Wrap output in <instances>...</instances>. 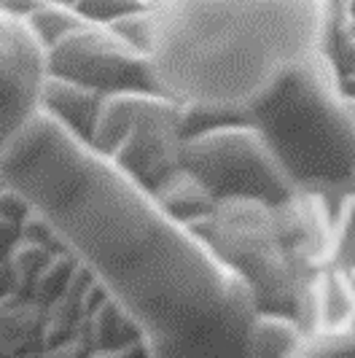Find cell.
<instances>
[{
    "mask_svg": "<svg viewBox=\"0 0 355 358\" xmlns=\"http://www.w3.org/2000/svg\"><path fill=\"white\" fill-rule=\"evenodd\" d=\"M100 103H103V92L84 87V84L71 81V78L46 73L43 87H41V106L38 108L52 113L57 122H62L78 138L89 141Z\"/></svg>",
    "mask_w": 355,
    "mask_h": 358,
    "instance_id": "obj_9",
    "label": "cell"
},
{
    "mask_svg": "<svg viewBox=\"0 0 355 358\" xmlns=\"http://www.w3.org/2000/svg\"><path fill=\"white\" fill-rule=\"evenodd\" d=\"M0 180L140 329L148 356H245L256 296L213 245L140 180L38 108L0 154Z\"/></svg>",
    "mask_w": 355,
    "mask_h": 358,
    "instance_id": "obj_1",
    "label": "cell"
},
{
    "mask_svg": "<svg viewBox=\"0 0 355 358\" xmlns=\"http://www.w3.org/2000/svg\"><path fill=\"white\" fill-rule=\"evenodd\" d=\"M46 46L24 17L0 8V154L41 106Z\"/></svg>",
    "mask_w": 355,
    "mask_h": 358,
    "instance_id": "obj_7",
    "label": "cell"
},
{
    "mask_svg": "<svg viewBox=\"0 0 355 358\" xmlns=\"http://www.w3.org/2000/svg\"><path fill=\"white\" fill-rule=\"evenodd\" d=\"M46 73L103 92H159L148 54L113 33L106 22L73 27L46 46Z\"/></svg>",
    "mask_w": 355,
    "mask_h": 358,
    "instance_id": "obj_6",
    "label": "cell"
},
{
    "mask_svg": "<svg viewBox=\"0 0 355 358\" xmlns=\"http://www.w3.org/2000/svg\"><path fill=\"white\" fill-rule=\"evenodd\" d=\"M52 248L43 245V243H36V240H24L19 237L14 243V248L8 251L6 262H8V269H11V291L17 294H27L30 296V288H33V280L41 272V267L46 264Z\"/></svg>",
    "mask_w": 355,
    "mask_h": 358,
    "instance_id": "obj_13",
    "label": "cell"
},
{
    "mask_svg": "<svg viewBox=\"0 0 355 358\" xmlns=\"http://www.w3.org/2000/svg\"><path fill=\"white\" fill-rule=\"evenodd\" d=\"M52 3H65L75 8L81 17H87L89 22H108V19L119 17L124 11L132 8H145L148 3L143 0H52Z\"/></svg>",
    "mask_w": 355,
    "mask_h": 358,
    "instance_id": "obj_16",
    "label": "cell"
},
{
    "mask_svg": "<svg viewBox=\"0 0 355 358\" xmlns=\"http://www.w3.org/2000/svg\"><path fill=\"white\" fill-rule=\"evenodd\" d=\"M148 62L183 129L250 122L253 106L315 52L328 0H154Z\"/></svg>",
    "mask_w": 355,
    "mask_h": 358,
    "instance_id": "obj_2",
    "label": "cell"
},
{
    "mask_svg": "<svg viewBox=\"0 0 355 358\" xmlns=\"http://www.w3.org/2000/svg\"><path fill=\"white\" fill-rule=\"evenodd\" d=\"M183 106L159 92H108L89 143L154 192L180 170Z\"/></svg>",
    "mask_w": 355,
    "mask_h": 358,
    "instance_id": "obj_4",
    "label": "cell"
},
{
    "mask_svg": "<svg viewBox=\"0 0 355 358\" xmlns=\"http://www.w3.org/2000/svg\"><path fill=\"white\" fill-rule=\"evenodd\" d=\"M143 3H148V6H151V3H154V0H143Z\"/></svg>",
    "mask_w": 355,
    "mask_h": 358,
    "instance_id": "obj_21",
    "label": "cell"
},
{
    "mask_svg": "<svg viewBox=\"0 0 355 358\" xmlns=\"http://www.w3.org/2000/svg\"><path fill=\"white\" fill-rule=\"evenodd\" d=\"M41 3H43V0H0V8L24 17V14H30V11H33L36 6H41Z\"/></svg>",
    "mask_w": 355,
    "mask_h": 358,
    "instance_id": "obj_18",
    "label": "cell"
},
{
    "mask_svg": "<svg viewBox=\"0 0 355 358\" xmlns=\"http://www.w3.org/2000/svg\"><path fill=\"white\" fill-rule=\"evenodd\" d=\"M353 33H355V24H353Z\"/></svg>",
    "mask_w": 355,
    "mask_h": 358,
    "instance_id": "obj_23",
    "label": "cell"
},
{
    "mask_svg": "<svg viewBox=\"0 0 355 358\" xmlns=\"http://www.w3.org/2000/svg\"><path fill=\"white\" fill-rule=\"evenodd\" d=\"M180 167L189 170L215 202L253 199L266 208H283L296 194L294 178L250 122H224L186 135Z\"/></svg>",
    "mask_w": 355,
    "mask_h": 358,
    "instance_id": "obj_5",
    "label": "cell"
},
{
    "mask_svg": "<svg viewBox=\"0 0 355 358\" xmlns=\"http://www.w3.org/2000/svg\"><path fill=\"white\" fill-rule=\"evenodd\" d=\"M294 183L334 186L355 176V113L345 103L326 52L283 76L250 110Z\"/></svg>",
    "mask_w": 355,
    "mask_h": 358,
    "instance_id": "obj_3",
    "label": "cell"
},
{
    "mask_svg": "<svg viewBox=\"0 0 355 358\" xmlns=\"http://www.w3.org/2000/svg\"><path fill=\"white\" fill-rule=\"evenodd\" d=\"M6 291H11V269H8V262H6V259H0V296H3Z\"/></svg>",
    "mask_w": 355,
    "mask_h": 358,
    "instance_id": "obj_19",
    "label": "cell"
},
{
    "mask_svg": "<svg viewBox=\"0 0 355 358\" xmlns=\"http://www.w3.org/2000/svg\"><path fill=\"white\" fill-rule=\"evenodd\" d=\"M350 14H353V19H355V0H350Z\"/></svg>",
    "mask_w": 355,
    "mask_h": 358,
    "instance_id": "obj_20",
    "label": "cell"
},
{
    "mask_svg": "<svg viewBox=\"0 0 355 358\" xmlns=\"http://www.w3.org/2000/svg\"><path fill=\"white\" fill-rule=\"evenodd\" d=\"M27 27L36 33V38L43 46H52L57 38H62L73 27H81L87 24L89 19L81 17L75 8L65 6V3H52V0H43L41 6H36L30 14H24Z\"/></svg>",
    "mask_w": 355,
    "mask_h": 358,
    "instance_id": "obj_12",
    "label": "cell"
},
{
    "mask_svg": "<svg viewBox=\"0 0 355 358\" xmlns=\"http://www.w3.org/2000/svg\"><path fill=\"white\" fill-rule=\"evenodd\" d=\"M19 227H22V218L0 213V259H6L14 248V243L19 240Z\"/></svg>",
    "mask_w": 355,
    "mask_h": 358,
    "instance_id": "obj_17",
    "label": "cell"
},
{
    "mask_svg": "<svg viewBox=\"0 0 355 358\" xmlns=\"http://www.w3.org/2000/svg\"><path fill=\"white\" fill-rule=\"evenodd\" d=\"M43 313L38 299L17 291L0 296V350L3 358L41 356L43 350Z\"/></svg>",
    "mask_w": 355,
    "mask_h": 358,
    "instance_id": "obj_8",
    "label": "cell"
},
{
    "mask_svg": "<svg viewBox=\"0 0 355 358\" xmlns=\"http://www.w3.org/2000/svg\"><path fill=\"white\" fill-rule=\"evenodd\" d=\"M302 331L283 313H256L245 337V356L283 358L299 353Z\"/></svg>",
    "mask_w": 355,
    "mask_h": 358,
    "instance_id": "obj_10",
    "label": "cell"
},
{
    "mask_svg": "<svg viewBox=\"0 0 355 358\" xmlns=\"http://www.w3.org/2000/svg\"><path fill=\"white\" fill-rule=\"evenodd\" d=\"M75 264H78V259H75L68 248L52 251V253H49V259H46V264L41 267V272H38L36 280H33L30 296H33V299H38L41 305L46 307L54 296L62 291V288L68 286V280H71Z\"/></svg>",
    "mask_w": 355,
    "mask_h": 358,
    "instance_id": "obj_14",
    "label": "cell"
},
{
    "mask_svg": "<svg viewBox=\"0 0 355 358\" xmlns=\"http://www.w3.org/2000/svg\"><path fill=\"white\" fill-rule=\"evenodd\" d=\"M106 24L113 33H119L124 41H129L132 46H138V49L148 54V43H151V8L148 6L124 11L119 17L108 19Z\"/></svg>",
    "mask_w": 355,
    "mask_h": 358,
    "instance_id": "obj_15",
    "label": "cell"
},
{
    "mask_svg": "<svg viewBox=\"0 0 355 358\" xmlns=\"http://www.w3.org/2000/svg\"><path fill=\"white\" fill-rule=\"evenodd\" d=\"M0 358H3V350H0Z\"/></svg>",
    "mask_w": 355,
    "mask_h": 358,
    "instance_id": "obj_22",
    "label": "cell"
},
{
    "mask_svg": "<svg viewBox=\"0 0 355 358\" xmlns=\"http://www.w3.org/2000/svg\"><path fill=\"white\" fill-rule=\"evenodd\" d=\"M154 197L159 199L167 213L180 218L183 224L199 221L215 208V199L210 197V192L183 167L175 170L167 180H161L154 189Z\"/></svg>",
    "mask_w": 355,
    "mask_h": 358,
    "instance_id": "obj_11",
    "label": "cell"
}]
</instances>
